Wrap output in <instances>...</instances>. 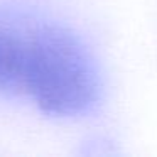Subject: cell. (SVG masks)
<instances>
[{"mask_svg": "<svg viewBox=\"0 0 157 157\" xmlns=\"http://www.w3.org/2000/svg\"><path fill=\"white\" fill-rule=\"evenodd\" d=\"M41 15L0 5V96L25 98L31 52Z\"/></svg>", "mask_w": 157, "mask_h": 157, "instance_id": "cell-2", "label": "cell"}, {"mask_svg": "<svg viewBox=\"0 0 157 157\" xmlns=\"http://www.w3.org/2000/svg\"><path fill=\"white\" fill-rule=\"evenodd\" d=\"M103 75L93 49L64 22L41 17L25 81V98L54 118H79L103 100Z\"/></svg>", "mask_w": 157, "mask_h": 157, "instance_id": "cell-1", "label": "cell"}]
</instances>
